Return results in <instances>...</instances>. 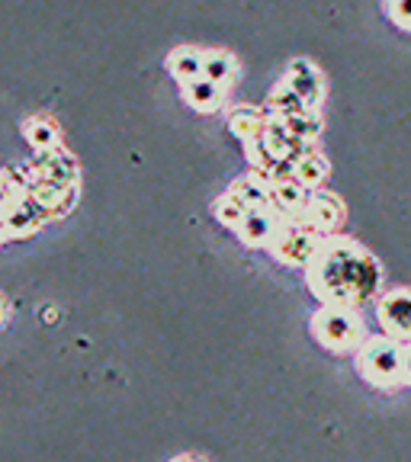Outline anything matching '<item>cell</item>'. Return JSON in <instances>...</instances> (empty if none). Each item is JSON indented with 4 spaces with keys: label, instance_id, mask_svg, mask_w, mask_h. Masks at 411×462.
<instances>
[{
    "label": "cell",
    "instance_id": "cell-3",
    "mask_svg": "<svg viewBox=\"0 0 411 462\" xmlns=\"http://www.w3.org/2000/svg\"><path fill=\"white\" fill-rule=\"evenodd\" d=\"M312 331L332 350H350L363 340V318L354 309H344V305H322V309L312 315Z\"/></svg>",
    "mask_w": 411,
    "mask_h": 462
},
{
    "label": "cell",
    "instance_id": "cell-16",
    "mask_svg": "<svg viewBox=\"0 0 411 462\" xmlns=\"http://www.w3.org/2000/svg\"><path fill=\"white\" fill-rule=\"evenodd\" d=\"M235 71H238V65H235V55L225 49H212L206 51V58H202V78L212 80V84L225 87L235 80Z\"/></svg>",
    "mask_w": 411,
    "mask_h": 462
},
{
    "label": "cell",
    "instance_id": "cell-14",
    "mask_svg": "<svg viewBox=\"0 0 411 462\" xmlns=\"http://www.w3.org/2000/svg\"><path fill=\"white\" fill-rule=\"evenodd\" d=\"M183 100L193 109H200V113H216L222 106V87L206 78H196L190 84H183Z\"/></svg>",
    "mask_w": 411,
    "mask_h": 462
},
{
    "label": "cell",
    "instance_id": "cell-17",
    "mask_svg": "<svg viewBox=\"0 0 411 462\" xmlns=\"http://www.w3.org/2000/svg\"><path fill=\"white\" fill-rule=\"evenodd\" d=\"M231 193L238 196L245 206L257 209V206H270V180L267 177H260V173H248L241 180H235Z\"/></svg>",
    "mask_w": 411,
    "mask_h": 462
},
{
    "label": "cell",
    "instance_id": "cell-12",
    "mask_svg": "<svg viewBox=\"0 0 411 462\" xmlns=\"http://www.w3.org/2000/svg\"><path fill=\"white\" fill-rule=\"evenodd\" d=\"M202 58H206V51L196 49V45H177L167 55V68L181 84H190V80L202 78Z\"/></svg>",
    "mask_w": 411,
    "mask_h": 462
},
{
    "label": "cell",
    "instance_id": "cell-8",
    "mask_svg": "<svg viewBox=\"0 0 411 462\" xmlns=\"http://www.w3.org/2000/svg\"><path fill=\"white\" fill-rule=\"evenodd\" d=\"M45 212L39 209V202L33 196H16L14 202H7L4 209H0V222H4V231L7 235H33V231L42 225Z\"/></svg>",
    "mask_w": 411,
    "mask_h": 462
},
{
    "label": "cell",
    "instance_id": "cell-26",
    "mask_svg": "<svg viewBox=\"0 0 411 462\" xmlns=\"http://www.w3.org/2000/svg\"><path fill=\"white\" fill-rule=\"evenodd\" d=\"M7 318V305H4V299H0V321Z\"/></svg>",
    "mask_w": 411,
    "mask_h": 462
},
{
    "label": "cell",
    "instance_id": "cell-13",
    "mask_svg": "<svg viewBox=\"0 0 411 462\" xmlns=\"http://www.w3.org/2000/svg\"><path fill=\"white\" fill-rule=\"evenodd\" d=\"M29 196L39 202V209H42V212H65L68 206H71V199H74V189H61V187H55V183L42 180V177H36V173H33Z\"/></svg>",
    "mask_w": 411,
    "mask_h": 462
},
{
    "label": "cell",
    "instance_id": "cell-25",
    "mask_svg": "<svg viewBox=\"0 0 411 462\" xmlns=\"http://www.w3.org/2000/svg\"><path fill=\"white\" fill-rule=\"evenodd\" d=\"M171 462H202V459H196V456H177V459H171Z\"/></svg>",
    "mask_w": 411,
    "mask_h": 462
},
{
    "label": "cell",
    "instance_id": "cell-4",
    "mask_svg": "<svg viewBox=\"0 0 411 462\" xmlns=\"http://www.w3.org/2000/svg\"><path fill=\"white\" fill-rule=\"evenodd\" d=\"M322 245H325V235H322V231L312 228L305 218H289V222L280 225V231H276V238L270 247H274L276 260H283V263L309 267L312 260L318 257V251H322Z\"/></svg>",
    "mask_w": 411,
    "mask_h": 462
},
{
    "label": "cell",
    "instance_id": "cell-27",
    "mask_svg": "<svg viewBox=\"0 0 411 462\" xmlns=\"http://www.w3.org/2000/svg\"><path fill=\"white\" fill-rule=\"evenodd\" d=\"M4 235H7V231H4V222H0V238H4Z\"/></svg>",
    "mask_w": 411,
    "mask_h": 462
},
{
    "label": "cell",
    "instance_id": "cell-6",
    "mask_svg": "<svg viewBox=\"0 0 411 462\" xmlns=\"http://www.w3.org/2000/svg\"><path fill=\"white\" fill-rule=\"evenodd\" d=\"M376 315L392 340L411 337V289H392L389 296H383Z\"/></svg>",
    "mask_w": 411,
    "mask_h": 462
},
{
    "label": "cell",
    "instance_id": "cell-22",
    "mask_svg": "<svg viewBox=\"0 0 411 462\" xmlns=\"http://www.w3.org/2000/svg\"><path fill=\"white\" fill-rule=\"evenodd\" d=\"M270 103H274V113L280 116V119H293V116L309 113V106H305V103L299 100L296 94H289L286 87H280V90H274V97H270Z\"/></svg>",
    "mask_w": 411,
    "mask_h": 462
},
{
    "label": "cell",
    "instance_id": "cell-10",
    "mask_svg": "<svg viewBox=\"0 0 411 462\" xmlns=\"http://www.w3.org/2000/svg\"><path fill=\"white\" fill-rule=\"evenodd\" d=\"M341 216H344V209H341V199L332 193H315L309 196V202H305V212L303 218L312 225L315 231H334L341 225Z\"/></svg>",
    "mask_w": 411,
    "mask_h": 462
},
{
    "label": "cell",
    "instance_id": "cell-24",
    "mask_svg": "<svg viewBox=\"0 0 411 462\" xmlns=\"http://www.w3.org/2000/svg\"><path fill=\"white\" fill-rule=\"evenodd\" d=\"M402 383L411 385V346L405 350V363H402Z\"/></svg>",
    "mask_w": 411,
    "mask_h": 462
},
{
    "label": "cell",
    "instance_id": "cell-23",
    "mask_svg": "<svg viewBox=\"0 0 411 462\" xmlns=\"http://www.w3.org/2000/svg\"><path fill=\"white\" fill-rule=\"evenodd\" d=\"M386 14H389L402 29H411V0H398V4H389V7H386Z\"/></svg>",
    "mask_w": 411,
    "mask_h": 462
},
{
    "label": "cell",
    "instance_id": "cell-19",
    "mask_svg": "<svg viewBox=\"0 0 411 462\" xmlns=\"http://www.w3.org/2000/svg\"><path fill=\"white\" fill-rule=\"evenodd\" d=\"M23 135H26V142L33 144L36 152H51V148H58V129L49 119H29V123H23Z\"/></svg>",
    "mask_w": 411,
    "mask_h": 462
},
{
    "label": "cell",
    "instance_id": "cell-21",
    "mask_svg": "<svg viewBox=\"0 0 411 462\" xmlns=\"http://www.w3.org/2000/svg\"><path fill=\"white\" fill-rule=\"evenodd\" d=\"M286 123V132L293 138H299V142H312V138L322 132V116L315 113V109H309V113L303 116H293V119H283Z\"/></svg>",
    "mask_w": 411,
    "mask_h": 462
},
{
    "label": "cell",
    "instance_id": "cell-2",
    "mask_svg": "<svg viewBox=\"0 0 411 462\" xmlns=\"http://www.w3.org/2000/svg\"><path fill=\"white\" fill-rule=\"evenodd\" d=\"M402 363H405V350L392 337L363 340V350L357 356V369L363 373V379H369L379 389H396L402 383Z\"/></svg>",
    "mask_w": 411,
    "mask_h": 462
},
{
    "label": "cell",
    "instance_id": "cell-7",
    "mask_svg": "<svg viewBox=\"0 0 411 462\" xmlns=\"http://www.w3.org/2000/svg\"><path fill=\"white\" fill-rule=\"evenodd\" d=\"M280 225H283V218L274 206H257V209H248L245 222L238 225V235L245 245L264 247V245H274Z\"/></svg>",
    "mask_w": 411,
    "mask_h": 462
},
{
    "label": "cell",
    "instance_id": "cell-9",
    "mask_svg": "<svg viewBox=\"0 0 411 462\" xmlns=\"http://www.w3.org/2000/svg\"><path fill=\"white\" fill-rule=\"evenodd\" d=\"M33 173L42 177V180L55 183L61 189H74L78 180V164L65 148H51V152H39V161L33 164Z\"/></svg>",
    "mask_w": 411,
    "mask_h": 462
},
{
    "label": "cell",
    "instance_id": "cell-5",
    "mask_svg": "<svg viewBox=\"0 0 411 462\" xmlns=\"http://www.w3.org/2000/svg\"><path fill=\"white\" fill-rule=\"evenodd\" d=\"M283 87H286L289 94H296L309 109H315L322 103V97H325V78H322V71L312 61H303V58L286 68Z\"/></svg>",
    "mask_w": 411,
    "mask_h": 462
},
{
    "label": "cell",
    "instance_id": "cell-20",
    "mask_svg": "<svg viewBox=\"0 0 411 462\" xmlns=\"http://www.w3.org/2000/svg\"><path fill=\"white\" fill-rule=\"evenodd\" d=\"M248 209H251V206H245V202H241L238 196L231 193V189L216 199V218L222 225H229V228H238V225L245 222Z\"/></svg>",
    "mask_w": 411,
    "mask_h": 462
},
{
    "label": "cell",
    "instance_id": "cell-15",
    "mask_svg": "<svg viewBox=\"0 0 411 462\" xmlns=\"http://www.w3.org/2000/svg\"><path fill=\"white\" fill-rule=\"evenodd\" d=\"M229 129H231V135H238L245 144L260 142V135H264V116H260V109H254V106L231 109Z\"/></svg>",
    "mask_w": 411,
    "mask_h": 462
},
{
    "label": "cell",
    "instance_id": "cell-1",
    "mask_svg": "<svg viewBox=\"0 0 411 462\" xmlns=\"http://www.w3.org/2000/svg\"><path fill=\"white\" fill-rule=\"evenodd\" d=\"M309 286L325 305L354 309L379 289V267L360 245L347 238H325L309 263Z\"/></svg>",
    "mask_w": 411,
    "mask_h": 462
},
{
    "label": "cell",
    "instance_id": "cell-18",
    "mask_svg": "<svg viewBox=\"0 0 411 462\" xmlns=\"http://www.w3.org/2000/svg\"><path fill=\"white\" fill-rule=\"evenodd\" d=\"M325 173H328V161L322 158V154H318V152L293 164V180L303 183L305 189L322 187V180H325Z\"/></svg>",
    "mask_w": 411,
    "mask_h": 462
},
{
    "label": "cell",
    "instance_id": "cell-11",
    "mask_svg": "<svg viewBox=\"0 0 411 462\" xmlns=\"http://www.w3.org/2000/svg\"><path fill=\"white\" fill-rule=\"evenodd\" d=\"M305 202H309V189H305L303 183L293 180V177H289V180L270 183V206H274L280 216L303 218Z\"/></svg>",
    "mask_w": 411,
    "mask_h": 462
}]
</instances>
